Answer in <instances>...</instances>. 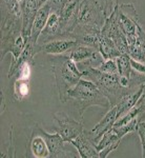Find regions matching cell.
<instances>
[{
    "instance_id": "2",
    "label": "cell",
    "mask_w": 145,
    "mask_h": 158,
    "mask_svg": "<svg viewBox=\"0 0 145 158\" xmlns=\"http://www.w3.org/2000/svg\"><path fill=\"white\" fill-rule=\"evenodd\" d=\"M52 72L55 78L59 99L65 103V96L70 89H73L83 77V74L79 70L78 64L70 55H52Z\"/></svg>"
},
{
    "instance_id": "4",
    "label": "cell",
    "mask_w": 145,
    "mask_h": 158,
    "mask_svg": "<svg viewBox=\"0 0 145 158\" xmlns=\"http://www.w3.org/2000/svg\"><path fill=\"white\" fill-rule=\"evenodd\" d=\"M106 16L97 0H80L76 27L102 30Z\"/></svg>"
},
{
    "instance_id": "14",
    "label": "cell",
    "mask_w": 145,
    "mask_h": 158,
    "mask_svg": "<svg viewBox=\"0 0 145 158\" xmlns=\"http://www.w3.org/2000/svg\"><path fill=\"white\" fill-rule=\"evenodd\" d=\"M127 48L128 55L131 58L145 64V31L143 27H140L136 36L127 41Z\"/></svg>"
},
{
    "instance_id": "15",
    "label": "cell",
    "mask_w": 145,
    "mask_h": 158,
    "mask_svg": "<svg viewBox=\"0 0 145 158\" xmlns=\"http://www.w3.org/2000/svg\"><path fill=\"white\" fill-rule=\"evenodd\" d=\"M50 12H52V10H50V6L47 2L44 6L39 7L36 16H35L34 22H33L32 31H30V36L29 38L30 41H32L34 43H38L39 36L43 31V29H44V27L46 25V22H47V19H48V16H50Z\"/></svg>"
},
{
    "instance_id": "26",
    "label": "cell",
    "mask_w": 145,
    "mask_h": 158,
    "mask_svg": "<svg viewBox=\"0 0 145 158\" xmlns=\"http://www.w3.org/2000/svg\"><path fill=\"white\" fill-rule=\"evenodd\" d=\"M18 1L20 2V3H22V2H23V0H18Z\"/></svg>"
},
{
    "instance_id": "8",
    "label": "cell",
    "mask_w": 145,
    "mask_h": 158,
    "mask_svg": "<svg viewBox=\"0 0 145 158\" xmlns=\"http://www.w3.org/2000/svg\"><path fill=\"white\" fill-rule=\"evenodd\" d=\"M35 128L40 135H42L43 138L46 141L48 149L50 152V158H64V157H76V155L72 154L65 149V141L62 139L58 133H47L45 130H43L39 124H35Z\"/></svg>"
},
{
    "instance_id": "12",
    "label": "cell",
    "mask_w": 145,
    "mask_h": 158,
    "mask_svg": "<svg viewBox=\"0 0 145 158\" xmlns=\"http://www.w3.org/2000/svg\"><path fill=\"white\" fill-rule=\"evenodd\" d=\"M29 152L30 154L26 155L34 158H50V152L48 146L43 138L42 135L39 134L35 127H33L32 134L29 139Z\"/></svg>"
},
{
    "instance_id": "6",
    "label": "cell",
    "mask_w": 145,
    "mask_h": 158,
    "mask_svg": "<svg viewBox=\"0 0 145 158\" xmlns=\"http://www.w3.org/2000/svg\"><path fill=\"white\" fill-rule=\"evenodd\" d=\"M53 130L62 137L65 142H72L84 131V126L81 121L72 118L63 112L53 114Z\"/></svg>"
},
{
    "instance_id": "25",
    "label": "cell",
    "mask_w": 145,
    "mask_h": 158,
    "mask_svg": "<svg viewBox=\"0 0 145 158\" xmlns=\"http://www.w3.org/2000/svg\"><path fill=\"white\" fill-rule=\"evenodd\" d=\"M48 0H38V3H39V7H41L42 6H44Z\"/></svg>"
},
{
    "instance_id": "3",
    "label": "cell",
    "mask_w": 145,
    "mask_h": 158,
    "mask_svg": "<svg viewBox=\"0 0 145 158\" xmlns=\"http://www.w3.org/2000/svg\"><path fill=\"white\" fill-rule=\"evenodd\" d=\"M83 77L93 81L101 91V93L108 99L111 106H114L120 102V100L131 92L138 89L124 88L120 82L119 74H105L97 69H83Z\"/></svg>"
},
{
    "instance_id": "20",
    "label": "cell",
    "mask_w": 145,
    "mask_h": 158,
    "mask_svg": "<svg viewBox=\"0 0 145 158\" xmlns=\"http://www.w3.org/2000/svg\"><path fill=\"white\" fill-rule=\"evenodd\" d=\"M99 3V6L102 9L104 15L106 16V18L111 15V13L116 10V7L118 6V0H97Z\"/></svg>"
},
{
    "instance_id": "23",
    "label": "cell",
    "mask_w": 145,
    "mask_h": 158,
    "mask_svg": "<svg viewBox=\"0 0 145 158\" xmlns=\"http://www.w3.org/2000/svg\"><path fill=\"white\" fill-rule=\"evenodd\" d=\"M2 157H9V158L15 157L14 139H13V126H11V130H10V144H9V149H7V154L3 155Z\"/></svg>"
},
{
    "instance_id": "7",
    "label": "cell",
    "mask_w": 145,
    "mask_h": 158,
    "mask_svg": "<svg viewBox=\"0 0 145 158\" xmlns=\"http://www.w3.org/2000/svg\"><path fill=\"white\" fill-rule=\"evenodd\" d=\"M101 33L105 35L106 37H108L111 40H113V42L116 44L121 54H128L126 39L122 33L120 27H119L118 22H117L115 11L106 18L102 30H101Z\"/></svg>"
},
{
    "instance_id": "19",
    "label": "cell",
    "mask_w": 145,
    "mask_h": 158,
    "mask_svg": "<svg viewBox=\"0 0 145 158\" xmlns=\"http://www.w3.org/2000/svg\"><path fill=\"white\" fill-rule=\"evenodd\" d=\"M30 80L16 78V80L14 82V86H13L14 98L17 101H21L24 98H26L30 94Z\"/></svg>"
},
{
    "instance_id": "18",
    "label": "cell",
    "mask_w": 145,
    "mask_h": 158,
    "mask_svg": "<svg viewBox=\"0 0 145 158\" xmlns=\"http://www.w3.org/2000/svg\"><path fill=\"white\" fill-rule=\"evenodd\" d=\"M96 51L98 50H96L95 48L88 47V45L85 44H81V43H77V45L72 51H70L67 53V55H70V57L76 63H80L87 60L88 58H91Z\"/></svg>"
},
{
    "instance_id": "9",
    "label": "cell",
    "mask_w": 145,
    "mask_h": 158,
    "mask_svg": "<svg viewBox=\"0 0 145 158\" xmlns=\"http://www.w3.org/2000/svg\"><path fill=\"white\" fill-rule=\"evenodd\" d=\"M70 144L76 148L81 158H100L96 142L91 137L90 131L84 130L82 134L79 135L77 138L70 142Z\"/></svg>"
},
{
    "instance_id": "16",
    "label": "cell",
    "mask_w": 145,
    "mask_h": 158,
    "mask_svg": "<svg viewBox=\"0 0 145 158\" xmlns=\"http://www.w3.org/2000/svg\"><path fill=\"white\" fill-rule=\"evenodd\" d=\"M117 67H118V74L120 77V82L124 88H131L129 79L133 71L131 64V56L128 54H121L116 58Z\"/></svg>"
},
{
    "instance_id": "13",
    "label": "cell",
    "mask_w": 145,
    "mask_h": 158,
    "mask_svg": "<svg viewBox=\"0 0 145 158\" xmlns=\"http://www.w3.org/2000/svg\"><path fill=\"white\" fill-rule=\"evenodd\" d=\"M117 119H118V108H117V106H111L108 109L107 113L103 116V118L90 131L91 137L95 140L96 143L103 136V134L105 132H107L109 129L113 128L114 124L116 123Z\"/></svg>"
},
{
    "instance_id": "17",
    "label": "cell",
    "mask_w": 145,
    "mask_h": 158,
    "mask_svg": "<svg viewBox=\"0 0 145 158\" xmlns=\"http://www.w3.org/2000/svg\"><path fill=\"white\" fill-rule=\"evenodd\" d=\"M98 51L102 54L104 59H115L119 55H121L118 48L113 42V40H111L108 37L103 35L102 33H101L100 41H99Z\"/></svg>"
},
{
    "instance_id": "22",
    "label": "cell",
    "mask_w": 145,
    "mask_h": 158,
    "mask_svg": "<svg viewBox=\"0 0 145 158\" xmlns=\"http://www.w3.org/2000/svg\"><path fill=\"white\" fill-rule=\"evenodd\" d=\"M136 132L138 134L140 141H141V147H142V157L145 158V120H139L136 127Z\"/></svg>"
},
{
    "instance_id": "10",
    "label": "cell",
    "mask_w": 145,
    "mask_h": 158,
    "mask_svg": "<svg viewBox=\"0 0 145 158\" xmlns=\"http://www.w3.org/2000/svg\"><path fill=\"white\" fill-rule=\"evenodd\" d=\"M61 37V18L60 14L56 12H50L48 16L46 25L41 32L38 39V44H44L52 40L59 39Z\"/></svg>"
},
{
    "instance_id": "24",
    "label": "cell",
    "mask_w": 145,
    "mask_h": 158,
    "mask_svg": "<svg viewBox=\"0 0 145 158\" xmlns=\"http://www.w3.org/2000/svg\"><path fill=\"white\" fill-rule=\"evenodd\" d=\"M6 110V101H4V94L1 90V114L4 112Z\"/></svg>"
},
{
    "instance_id": "21",
    "label": "cell",
    "mask_w": 145,
    "mask_h": 158,
    "mask_svg": "<svg viewBox=\"0 0 145 158\" xmlns=\"http://www.w3.org/2000/svg\"><path fill=\"white\" fill-rule=\"evenodd\" d=\"M97 70L105 74H118V67H117L116 58L115 59H105L100 64Z\"/></svg>"
},
{
    "instance_id": "5",
    "label": "cell",
    "mask_w": 145,
    "mask_h": 158,
    "mask_svg": "<svg viewBox=\"0 0 145 158\" xmlns=\"http://www.w3.org/2000/svg\"><path fill=\"white\" fill-rule=\"evenodd\" d=\"M117 22L123 33L126 42L133 39L142 27L136 7L131 3L118 4L115 10Z\"/></svg>"
},
{
    "instance_id": "1",
    "label": "cell",
    "mask_w": 145,
    "mask_h": 158,
    "mask_svg": "<svg viewBox=\"0 0 145 158\" xmlns=\"http://www.w3.org/2000/svg\"><path fill=\"white\" fill-rule=\"evenodd\" d=\"M72 101L80 118H83V114L90 106H101L104 109L111 108L108 99L101 93L93 81L82 77L79 82L70 89L65 96V102Z\"/></svg>"
},
{
    "instance_id": "11",
    "label": "cell",
    "mask_w": 145,
    "mask_h": 158,
    "mask_svg": "<svg viewBox=\"0 0 145 158\" xmlns=\"http://www.w3.org/2000/svg\"><path fill=\"white\" fill-rule=\"evenodd\" d=\"M78 41L73 38H59L52 40L44 44H39L40 53L48 55H62L67 54L77 45Z\"/></svg>"
}]
</instances>
